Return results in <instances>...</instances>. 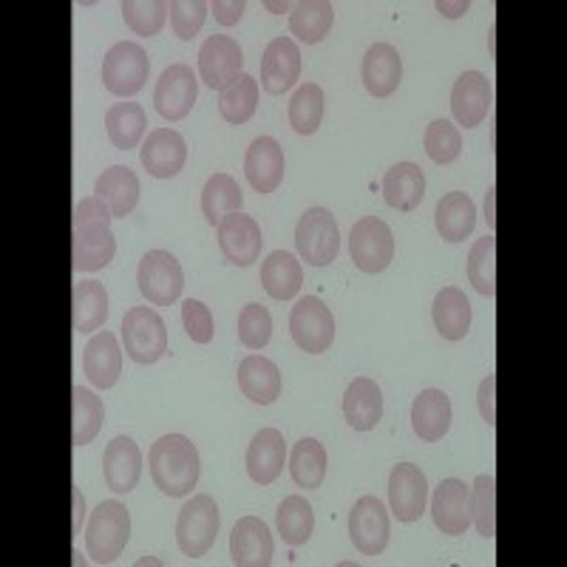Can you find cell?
<instances>
[{"mask_svg":"<svg viewBox=\"0 0 567 567\" xmlns=\"http://www.w3.org/2000/svg\"><path fill=\"white\" fill-rule=\"evenodd\" d=\"M151 480L165 496H187L196 488L202 474L199 452L185 434H165L156 440L148 452Z\"/></svg>","mask_w":567,"mask_h":567,"instance_id":"6da1fadb","label":"cell"},{"mask_svg":"<svg viewBox=\"0 0 567 567\" xmlns=\"http://www.w3.org/2000/svg\"><path fill=\"white\" fill-rule=\"evenodd\" d=\"M131 539V514L123 503L105 499L94 508L85 528V550L94 565H111Z\"/></svg>","mask_w":567,"mask_h":567,"instance_id":"7a4b0ae2","label":"cell"},{"mask_svg":"<svg viewBox=\"0 0 567 567\" xmlns=\"http://www.w3.org/2000/svg\"><path fill=\"white\" fill-rule=\"evenodd\" d=\"M221 516L219 505L210 494H196L187 499L176 519V545L187 559H202L213 548L216 534H219Z\"/></svg>","mask_w":567,"mask_h":567,"instance_id":"3957f363","label":"cell"},{"mask_svg":"<svg viewBox=\"0 0 567 567\" xmlns=\"http://www.w3.org/2000/svg\"><path fill=\"white\" fill-rule=\"evenodd\" d=\"M123 347L131 361L151 367L168 352V329L151 307H131L123 316Z\"/></svg>","mask_w":567,"mask_h":567,"instance_id":"277c9868","label":"cell"},{"mask_svg":"<svg viewBox=\"0 0 567 567\" xmlns=\"http://www.w3.org/2000/svg\"><path fill=\"white\" fill-rule=\"evenodd\" d=\"M151 74L148 52L140 43H123L111 45L109 54L103 58V85L114 97H134L145 89Z\"/></svg>","mask_w":567,"mask_h":567,"instance_id":"5b68a950","label":"cell"},{"mask_svg":"<svg viewBox=\"0 0 567 567\" xmlns=\"http://www.w3.org/2000/svg\"><path fill=\"white\" fill-rule=\"evenodd\" d=\"M136 284L151 307H171L179 301L182 287H185L179 258L168 250L145 252L136 270Z\"/></svg>","mask_w":567,"mask_h":567,"instance_id":"8992f818","label":"cell"},{"mask_svg":"<svg viewBox=\"0 0 567 567\" xmlns=\"http://www.w3.org/2000/svg\"><path fill=\"white\" fill-rule=\"evenodd\" d=\"M296 247L301 261H307L310 267L332 265L338 258V247H341L336 216L327 207H310L298 219Z\"/></svg>","mask_w":567,"mask_h":567,"instance_id":"52a82bcc","label":"cell"},{"mask_svg":"<svg viewBox=\"0 0 567 567\" xmlns=\"http://www.w3.org/2000/svg\"><path fill=\"white\" fill-rule=\"evenodd\" d=\"M290 336L307 354H321L336 341V318L318 296L298 298L290 312Z\"/></svg>","mask_w":567,"mask_h":567,"instance_id":"ba28073f","label":"cell"},{"mask_svg":"<svg viewBox=\"0 0 567 567\" xmlns=\"http://www.w3.org/2000/svg\"><path fill=\"white\" fill-rule=\"evenodd\" d=\"M349 256L354 267L369 276L386 270L394 258V236L386 221L378 216H363L361 221H354L349 233Z\"/></svg>","mask_w":567,"mask_h":567,"instance_id":"9c48e42d","label":"cell"},{"mask_svg":"<svg viewBox=\"0 0 567 567\" xmlns=\"http://www.w3.org/2000/svg\"><path fill=\"white\" fill-rule=\"evenodd\" d=\"M196 97H199V80L194 69L185 63H174L162 71L154 89V109L162 120L179 123L194 111Z\"/></svg>","mask_w":567,"mask_h":567,"instance_id":"30bf717a","label":"cell"},{"mask_svg":"<svg viewBox=\"0 0 567 567\" xmlns=\"http://www.w3.org/2000/svg\"><path fill=\"white\" fill-rule=\"evenodd\" d=\"M245 54L241 45L227 34H210L199 49V78L207 89L225 91L227 85L245 74Z\"/></svg>","mask_w":567,"mask_h":567,"instance_id":"8fae6325","label":"cell"},{"mask_svg":"<svg viewBox=\"0 0 567 567\" xmlns=\"http://www.w3.org/2000/svg\"><path fill=\"white\" fill-rule=\"evenodd\" d=\"M349 536L363 556H381L389 545V511L378 496H361L349 514Z\"/></svg>","mask_w":567,"mask_h":567,"instance_id":"7c38bea8","label":"cell"},{"mask_svg":"<svg viewBox=\"0 0 567 567\" xmlns=\"http://www.w3.org/2000/svg\"><path fill=\"white\" fill-rule=\"evenodd\" d=\"M216 239H219L221 256L236 267H250L261 256V227L252 216L245 213H230L216 225Z\"/></svg>","mask_w":567,"mask_h":567,"instance_id":"4fadbf2b","label":"cell"},{"mask_svg":"<svg viewBox=\"0 0 567 567\" xmlns=\"http://www.w3.org/2000/svg\"><path fill=\"white\" fill-rule=\"evenodd\" d=\"M425 499H429V483L423 471L412 463L394 465L389 477V505L398 523H417L425 514Z\"/></svg>","mask_w":567,"mask_h":567,"instance_id":"5bb4252c","label":"cell"},{"mask_svg":"<svg viewBox=\"0 0 567 567\" xmlns=\"http://www.w3.org/2000/svg\"><path fill=\"white\" fill-rule=\"evenodd\" d=\"M140 162L154 179H174L187 162L185 136L174 128L151 131L148 140L142 142Z\"/></svg>","mask_w":567,"mask_h":567,"instance_id":"9a60e30c","label":"cell"},{"mask_svg":"<svg viewBox=\"0 0 567 567\" xmlns=\"http://www.w3.org/2000/svg\"><path fill=\"white\" fill-rule=\"evenodd\" d=\"M494 105V89L491 80L480 71H465L452 89V111L463 128H477Z\"/></svg>","mask_w":567,"mask_h":567,"instance_id":"2e32d148","label":"cell"},{"mask_svg":"<svg viewBox=\"0 0 567 567\" xmlns=\"http://www.w3.org/2000/svg\"><path fill=\"white\" fill-rule=\"evenodd\" d=\"M284 171H287V162H284V148L278 145V140L258 136L250 142L245 156V176L256 194L265 196L278 190V185L284 182Z\"/></svg>","mask_w":567,"mask_h":567,"instance_id":"e0dca14e","label":"cell"},{"mask_svg":"<svg viewBox=\"0 0 567 567\" xmlns=\"http://www.w3.org/2000/svg\"><path fill=\"white\" fill-rule=\"evenodd\" d=\"M116 239L111 221L74 225V272H97L114 261Z\"/></svg>","mask_w":567,"mask_h":567,"instance_id":"ac0fdd59","label":"cell"},{"mask_svg":"<svg viewBox=\"0 0 567 567\" xmlns=\"http://www.w3.org/2000/svg\"><path fill=\"white\" fill-rule=\"evenodd\" d=\"M432 516L443 534L460 536L471 525V488L463 480H443L434 488Z\"/></svg>","mask_w":567,"mask_h":567,"instance_id":"d6986e66","label":"cell"},{"mask_svg":"<svg viewBox=\"0 0 567 567\" xmlns=\"http://www.w3.org/2000/svg\"><path fill=\"white\" fill-rule=\"evenodd\" d=\"M103 477L114 494H131L142 477V452L131 437L120 434L105 445Z\"/></svg>","mask_w":567,"mask_h":567,"instance_id":"ffe728a7","label":"cell"},{"mask_svg":"<svg viewBox=\"0 0 567 567\" xmlns=\"http://www.w3.org/2000/svg\"><path fill=\"white\" fill-rule=\"evenodd\" d=\"M301 78V52L290 38H276L261 58V89L267 94H284Z\"/></svg>","mask_w":567,"mask_h":567,"instance_id":"44dd1931","label":"cell"},{"mask_svg":"<svg viewBox=\"0 0 567 567\" xmlns=\"http://www.w3.org/2000/svg\"><path fill=\"white\" fill-rule=\"evenodd\" d=\"M230 559L239 567H267L272 561V536L258 516H241L233 525Z\"/></svg>","mask_w":567,"mask_h":567,"instance_id":"7402d4cb","label":"cell"},{"mask_svg":"<svg viewBox=\"0 0 567 567\" xmlns=\"http://www.w3.org/2000/svg\"><path fill=\"white\" fill-rule=\"evenodd\" d=\"M363 85L372 97H392L403 80V60L392 43H374L363 54Z\"/></svg>","mask_w":567,"mask_h":567,"instance_id":"603a6c76","label":"cell"},{"mask_svg":"<svg viewBox=\"0 0 567 567\" xmlns=\"http://www.w3.org/2000/svg\"><path fill=\"white\" fill-rule=\"evenodd\" d=\"M83 372L97 389H111L123 374V349L114 332H100L83 349Z\"/></svg>","mask_w":567,"mask_h":567,"instance_id":"cb8c5ba5","label":"cell"},{"mask_svg":"<svg viewBox=\"0 0 567 567\" xmlns=\"http://www.w3.org/2000/svg\"><path fill=\"white\" fill-rule=\"evenodd\" d=\"M284 460H287V445L278 429H261L256 437L247 445V474L252 483L272 485L284 471Z\"/></svg>","mask_w":567,"mask_h":567,"instance_id":"d4e9b609","label":"cell"},{"mask_svg":"<svg viewBox=\"0 0 567 567\" xmlns=\"http://www.w3.org/2000/svg\"><path fill=\"white\" fill-rule=\"evenodd\" d=\"M412 429L423 443H437L452 429V400L440 389H425L412 403Z\"/></svg>","mask_w":567,"mask_h":567,"instance_id":"484cf974","label":"cell"},{"mask_svg":"<svg viewBox=\"0 0 567 567\" xmlns=\"http://www.w3.org/2000/svg\"><path fill=\"white\" fill-rule=\"evenodd\" d=\"M343 417L354 432H372L383 420V392L372 378H354L343 394Z\"/></svg>","mask_w":567,"mask_h":567,"instance_id":"4316f807","label":"cell"},{"mask_svg":"<svg viewBox=\"0 0 567 567\" xmlns=\"http://www.w3.org/2000/svg\"><path fill=\"white\" fill-rule=\"evenodd\" d=\"M94 196L109 205L114 219H125V216L134 213L136 202H140V176L128 165H111L109 171L100 174L97 185H94Z\"/></svg>","mask_w":567,"mask_h":567,"instance_id":"83f0119b","label":"cell"},{"mask_svg":"<svg viewBox=\"0 0 567 567\" xmlns=\"http://www.w3.org/2000/svg\"><path fill=\"white\" fill-rule=\"evenodd\" d=\"M236 378H239L241 394L258 406H270L281 394V372L270 358H261V354H247L239 363Z\"/></svg>","mask_w":567,"mask_h":567,"instance_id":"f1b7e54d","label":"cell"},{"mask_svg":"<svg viewBox=\"0 0 567 567\" xmlns=\"http://www.w3.org/2000/svg\"><path fill=\"white\" fill-rule=\"evenodd\" d=\"M383 199L394 210H417L425 199V174L414 162H398L383 176Z\"/></svg>","mask_w":567,"mask_h":567,"instance_id":"f546056e","label":"cell"},{"mask_svg":"<svg viewBox=\"0 0 567 567\" xmlns=\"http://www.w3.org/2000/svg\"><path fill=\"white\" fill-rule=\"evenodd\" d=\"M434 225H437L440 239L460 245V241L468 239L474 225H477V207L463 190L445 194L437 202V210H434Z\"/></svg>","mask_w":567,"mask_h":567,"instance_id":"4dcf8cb0","label":"cell"},{"mask_svg":"<svg viewBox=\"0 0 567 567\" xmlns=\"http://www.w3.org/2000/svg\"><path fill=\"white\" fill-rule=\"evenodd\" d=\"M434 329L445 341H463L471 329V303L457 287H443L432 303Z\"/></svg>","mask_w":567,"mask_h":567,"instance_id":"1f68e13d","label":"cell"},{"mask_svg":"<svg viewBox=\"0 0 567 567\" xmlns=\"http://www.w3.org/2000/svg\"><path fill=\"white\" fill-rule=\"evenodd\" d=\"M261 287L267 290V296L276 298V301H290L301 292L303 284V270L301 261H298L292 252L276 250L267 256V261L261 265Z\"/></svg>","mask_w":567,"mask_h":567,"instance_id":"d6a6232c","label":"cell"},{"mask_svg":"<svg viewBox=\"0 0 567 567\" xmlns=\"http://www.w3.org/2000/svg\"><path fill=\"white\" fill-rule=\"evenodd\" d=\"M148 131V116L140 103H116L105 111V134L116 151L136 148Z\"/></svg>","mask_w":567,"mask_h":567,"instance_id":"836d02e7","label":"cell"},{"mask_svg":"<svg viewBox=\"0 0 567 567\" xmlns=\"http://www.w3.org/2000/svg\"><path fill=\"white\" fill-rule=\"evenodd\" d=\"M109 321V292L100 281H78L74 284V332L89 336L97 332Z\"/></svg>","mask_w":567,"mask_h":567,"instance_id":"e575fe53","label":"cell"},{"mask_svg":"<svg viewBox=\"0 0 567 567\" xmlns=\"http://www.w3.org/2000/svg\"><path fill=\"white\" fill-rule=\"evenodd\" d=\"M245 196H241L239 182L230 174H213L202 187V213H205L207 225H219L230 213H241Z\"/></svg>","mask_w":567,"mask_h":567,"instance_id":"d590c367","label":"cell"},{"mask_svg":"<svg viewBox=\"0 0 567 567\" xmlns=\"http://www.w3.org/2000/svg\"><path fill=\"white\" fill-rule=\"evenodd\" d=\"M332 23H336V9L327 0H301L290 12V32L307 45L321 43Z\"/></svg>","mask_w":567,"mask_h":567,"instance_id":"8d00e7d4","label":"cell"},{"mask_svg":"<svg viewBox=\"0 0 567 567\" xmlns=\"http://www.w3.org/2000/svg\"><path fill=\"white\" fill-rule=\"evenodd\" d=\"M290 477L298 488L316 491L327 480V449L316 437L296 443L290 452Z\"/></svg>","mask_w":567,"mask_h":567,"instance_id":"74e56055","label":"cell"},{"mask_svg":"<svg viewBox=\"0 0 567 567\" xmlns=\"http://www.w3.org/2000/svg\"><path fill=\"white\" fill-rule=\"evenodd\" d=\"M278 516V534L281 539L290 545V548H301L307 545L316 530V514H312V505L303 499L301 494L287 496L276 511Z\"/></svg>","mask_w":567,"mask_h":567,"instance_id":"f35d334b","label":"cell"},{"mask_svg":"<svg viewBox=\"0 0 567 567\" xmlns=\"http://www.w3.org/2000/svg\"><path fill=\"white\" fill-rule=\"evenodd\" d=\"M258 109V80L250 74H241L236 83L219 91V114L225 123L245 125L250 123Z\"/></svg>","mask_w":567,"mask_h":567,"instance_id":"ab89813d","label":"cell"},{"mask_svg":"<svg viewBox=\"0 0 567 567\" xmlns=\"http://www.w3.org/2000/svg\"><path fill=\"white\" fill-rule=\"evenodd\" d=\"M71 403H74V432H71V443L80 449V445H89L91 440L100 434L105 420V409L103 400L85 386L71 389Z\"/></svg>","mask_w":567,"mask_h":567,"instance_id":"60d3db41","label":"cell"},{"mask_svg":"<svg viewBox=\"0 0 567 567\" xmlns=\"http://www.w3.org/2000/svg\"><path fill=\"white\" fill-rule=\"evenodd\" d=\"M323 120V89L318 83H303L290 100V125L296 134L312 136Z\"/></svg>","mask_w":567,"mask_h":567,"instance_id":"b9f144b4","label":"cell"},{"mask_svg":"<svg viewBox=\"0 0 567 567\" xmlns=\"http://www.w3.org/2000/svg\"><path fill=\"white\" fill-rule=\"evenodd\" d=\"M168 7L171 3H165V0H125V27L140 38H156L168 20Z\"/></svg>","mask_w":567,"mask_h":567,"instance_id":"7bdbcfd3","label":"cell"},{"mask_svg":"<svg viewBox=\"0 0 567 567\" xmlns=\"http://www.w3.org/2000/svg\"><path fill=\"white\" fill-rule=\"evenodd\" d=\"M471 523L477 525L480 536H496V480L494 474H480L471 488Z\"/></svg>","mask_w":567,"mask_h":567,"instance_id":"ee69618b","label":"cell"},{"mask_svg":"<svg viewBox=\"0 0 567 567\" xmlns=\"http://www.w3.org/2000/svg\"><path fill=\"white\" fill-rule=\"evenodd\" d=\"M468 278L477 287L480 296H496V239L485 236L468 252Z\"/></svg>","mask_w":567,"mask_h":567,"instance_id":"f6af8a7d","label":"cell"},{"mask_svg":"<svg viewBox=\"0 0 567 567\" xmlns=\"http://www.w3.org/2000/svg\"><path fill=\"white\" fill-rule=\"evenodd\" d=\"M423 145L425 154L432 156V162H437V165H452L463 154V136H460V131L449 120H434L425 128Z\"/></svg>","mask_w":567,"mask_h":567,"instance_id":"bcb514c9","label":"cell"},{"mask_svg":"<svg viewBox=\"0 0 567 567\" xmlns=\"http://www.w3.org/2000/svg\"><path fill=\"white\" fill-rule=\"evenodd\" d=\"M272 338V316L261 303H247L239 316V341L247 349H265Z\"/></svg>","mask_w":567,"mask_h":567,"instance_id":"7dc6e473","label":"cell"},{"mask_svg":"<svg viewBox=\"0 0 567 567\" xmlns=\"http://www.w3.org/2000/svg\"><path fill=\"white\" fill-rule=\"evenodd\" d=\"M210 12L205 0H174L168 7L171 27L179 40H194L205 27V18Z\"/></svg>","mask_w":567,"mask_h":567,"instance_id":"c3c4849f","label":"cell"},{"mask_svg":"<svg viewBox=\"0 0 567 567\" xmlns=\"http://www.w3.org/2000/svg\"><path fill=\"white\" fill-rule=\"evenodd\" d=\"M182 323H185L187 338L194 343H210L213 341V316L205 303L196 298L182 301Z\"/></svg>","mask_w":567,"mask_h":567,"instance_id":"681fc988","label":"cell"},{"mask_svg":"<svg viewBox=\"0 0 567 567\" xmlns=\"http://www.w3.org/2000/svg\"><path fill=\"white\" fill-rule=\"evenodd\" d=\"M109 205L97 196H89V199H80L78 207H74V225H89V221H111Z\"/></svg>","mask_w":567,"mask_h":567,"instance_id":"f907efd6","label":"cell"},{"mask_svg":"<svg viewBox=\"0 0 567 567\" xmlns=\"http://www.w3.org/2000/svg\"><path fill=\"white\" fill-rule=\"evenodd\" d=\"M210 12L216 18V23H221V27H236L245 18L247 3L245 0H216V3H210Z\"/></svg>","mask_w":567,"mask_h":567,"instance_id":"816d5d0a","label":"cell"},{"mask_svg":"<svg viewBox=\"0 0 567 567\" xmlns=\"http://www.w3.org/2000/svg\"><path fill=\"white\" fill-rule=\"evenodd\" d=\"M494 386H496V378L488 374L483 383H480V394H477V403H480V414L488 425H496V414H494Z\"/></svg>","mask_w":567,"mask_h":567,"instance_id":"f5cc1de1","label":"cell"},{"mask_svg":"<svg viewBox=\"0 0 567 567\" xmlns=\"http://www.w3.org/2000/svg\"><path fill=\"white\" fill-rule=\"evenodd\" d=\"M71 494H74V536H80V528H83L85 519V499L80 494V488H74Z\"/></svg>","mask_w":567,"mask_h":567,"instance_id":"db71d44e","label":"cell"},{"mask_svg":"<svg viewBox=\"0 0 567 567\" xmlns=\"http://www.w3.org/2000/svg\"><path fill=\"white\" fill-rule=\"evenodd\" d=\"M471 9V3H465V0H460V3H445V0H440L437 3V12H443L445 18H460V14H465Z\"/></svg>","mask_w":567,"mask_h":567,"instance_id":"11a10c76","label":"cell"},{"mask_svg":"<svg viewBox=\"0 0 567 567\" xmlns=\"http://www.w3.org/2000/svg\"><path fill=\"white\" fill-rule=\"evenodd\" d=\"M494 187L488 190V196H485V219H488V227H494Z\"/></svg>","mask_w":567,"mask_h":567,"instance_id":"9f6ffc18","label":"cell"},{"mask_svg":"<svg viewBox=\"0 0 567 567\" xmlns=\"http://www.w3.org/2000/svg\"><path fill=\"white\" fill-rule=\"evenodd\" d=\"M267 9H276V12H281V9H287V3H284V7L281 3H267Z\"/></svg>","mask_w":567,"mask_h":567,"instance_id":"6f0895ef","label":"cell"}]
</instances>
